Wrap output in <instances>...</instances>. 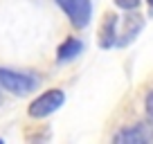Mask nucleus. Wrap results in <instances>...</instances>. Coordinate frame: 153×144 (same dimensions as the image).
I'll use <instances>...</instances> for the list:
<instances>
[{"label": "nucleus", "instance_id": "obj_1", "mask_svg": "<svg viewBox=\"0 0 153 144\" xmlns=\"http://www.w3.org/2000/svg\"><path fill=\"white\" fill-rule=\"evenodd\" d=\"M0 86L5 90L14 92V95H29L38 88V79L34 74H25V72H14L0 68Z\"/></svg>", "mask_w": 153, "mask_h": 144}, {"label": "nucleus", "instance_id": "obj_2", "mask_svg": "<svg viewBox=\"0 0 153 144\" xmlns=\"http://www.w3.org/2000/svg\"><path fill=\"white\" fill-rule=\"evenodd\" d=\"M63 101H65V95H63V90H59V88H52V90L43 92L41 97H36V99L29 104V115L36 117V120H41V117H48V115H52L54 111H59V108H61Z\"/></svg>", "mask_w": 153, "mask_h": 144}, {"label": "nucleus", "instance_id": "obj_3", "mask_svg": "<svg viewBox=\"0 0 153 144\" xmlns=\"http://www.w3.org/2000/svg\"><path fill=\"white\" fill-rule=\"evenodd\" d=\"M63 11L65 16L70 18V23L74 27H86L92 18V2L90 0H54Z\"/></svg>", "mask_w": 153, "mask_h": 144}, {"label": "nucleus", "instance_id": "obj_4", "mask_svg": "<svg viewBox=\"0 0 153 144\" xmlns=\"http://www.w3.org/2000/svg\"><path fill=\"white\" fill-rule=\"evenodd\" d=\"M113 142L117 144H149L153 142V122H140L135 126L120 131L113 137Z\"/></svg>", "mask_w": 153, "mask_h": 144}, {"label": "nucleus", "instance_id": "obj_5", "mask_svg": "<svg viewBox=\"0 0 153 144\" xmlns=\"http://www.w3.org/2000/svg\"><path fill=\"white\" fill-rule=\"evenodd\" d=\"M142 27H144V20L140 18V16H133V14L126 16L124 18V29H122V34L117 32V41H115V43L120 45V48H126V45L142 32Z\"/></svg>", "mask_w": 153, "mask_h": 144}, {"label": "nucleus", "instance_id": "obj_6", "mask_svg": "<svg viewBox=\"0 0 153 144\" xmlns=\"http://www.w3.org/2000/svg\"><path fill=\"white\" fill-rule=\"evenodd\" d=\"M115 41H117V18L113 14H108L99 29V45L101 48H113Z\"/></svg>", "mask_w": 153, "mask_h": 144}, {"label": "nucleus", "instance_id": "obj_7", "mask_svg": "<svg viewBox=\"0 0 153 144\" xmlns=\"http://www.w3.org/2000/svg\"><path fill=\"white\" fill-rule=\"evenodd\" d=\"M83 52V43L79 39H65V43L59 48V63H65V61H72L76 59L79 54Z\"/></svg>", "mask_w": 153, "mask_h": 144}, {"label": "nucleus", "instance_id": "obj_8", "mask_svg": "<svg viewBox=\"0 0 153 144\" xmlns=\"http://www.w3.org/2000/svg\"><path fill=\"white\" fill-rule=\"evenodd\" d=\"M115 5L122 7V9H126V11H133V9L140 7V0H115Z\"/></svg>", "mask_w": 153, "mask_h": 144}, {"label": "nucleus", "instance_id": "obj_9", "mask_svg": "<svg viewBox=\"0 0 153 144\" xmlns=\"http://www.w3.org/2000/svg\"><path fill=\"white\" fill-rule=\"evenodd\" d=\"M144 106H146V113H149V117L153 120V90L146 95V99H144Z\"/></svg>", "mask_w": 153, "mask_h": 144}, {"label": "nucleus", "instance_id": "obj_10", "mask_svg": "<svg viewBox=\"0 0 153 144\" xmlns=\"http://www.w3.org/2000/svg\"><path fill=\"white\" fill-rule=\"evenodd\" d=\"M149 5H151V7H153V0H149Z\"/></svg>", "mask_w": 153, "mask_h": 144}]
</instances>
